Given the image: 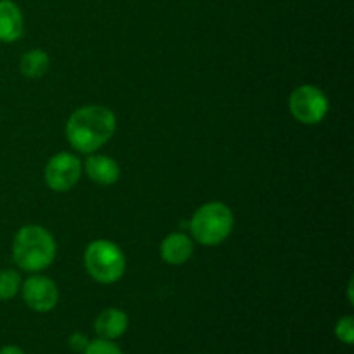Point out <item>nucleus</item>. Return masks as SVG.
Wrapping results in <instances>:
<instances>
[{
  "instance_id": "12",
  "label": "nucleus",
  "mask_w": 354,
  "mask_h": 354,
  "mask_svg": "<svg viewBox=\"0 0 354 354\" xmlns=\"http://www.w3.org/2000/svg\"><path fill=\"white\" fill-rule=\"evenodd\" d=\"M48 68H50V57L41 48H31L26 54H23L19 61L21 75L30 80H38L45 76Z\"/></svg>"
},
{
  "instance_id": "10",
  "label": "nucleus",
  "mask_w": 354,
  "mask_h": 354,
  "mask_svg": "<svg viewBox=\"0 0 354 354\" xmlns=\"http://www.w3.org/2000/svg\"><path fill=\"white\" fill-rule=\"evenodd\" d=\"M24 31V19L19 6L12 0H0V41L14 44Z\"/></svg>"
},
{
  "instance_id": "11",
  "label": "nucleus",
  "mask_w": 354,
  "mask_h": 354,
  "mask_svg": "<svg viewBox=\"0 0 354 354\" xmlns=\"http://www.w3.org/2000/svg\"><path fill=\"white\" fill-rule=\"evenodd\" d=\"M85 173L93 183L102 187L114 185L120 180V165L109 156L93 154L85 161Z\"/></svg>"
},
{
  "instance_id": "5",
  "label": "nucleus",
  "mask_w": 354,
  "mask_h": 354,
  "mask_svg": "<svg viewBox=\"0 0 354 354\" xmlns=\"http://www.w3.org/2000/svg\"><path fill=\"white\" fill-rule=\"evenodd\" d=\"M290 114L303 124H318L328 113V99L318 86L301 85L289 99Z\"/></svg>"
},
{
  "instance_id": "3",
  "label": "nucleus",
  "mask_w": 354,
  "mask_h": 354,
  "mask_svg": "<svg viewBox=\"0 0 354 354\" xmlns=\"http://www.w3.org/2000/svg\"><path fill=\"white\" fill-rule=\"evenodd\" d=\"M189 228L192 237L203 245L221 244L234 230V213L223 203H207L190 218Z\"/></svg>"
},
{
  "instance_id": "7",
  "label": "nucleus",
  "mask_w": 354,
  "mask_h": 354,
  "mask_svg": "<svg viewBox=\"0 0 354 354\" xmlns=\"http://www.w3.org/2000/svg\"><path fill=\"white\" fill-rule=\"evenodd\" d=\"M23 301L37 313H48L59 303V289L52 279L45 275H31L21 283Z\"/></svg>"
},
{
  "instance_id": "17",
  "label": "nucleus",
  "mask_w": 354,
  "mask_h": 354,
  "mask_svg": "<svg viewBox=\"0 0 354 354\" xmlns=\"http://www.w3.org/2000/svg\"><path fill=\"white\" fill-rule=\"evenodd\" d=\"M0 354H24V351L21 348H17V346H3L0 349Z\"/></svg>"
},
{
  "instance_id": "6",
  "label": "nucleus",
  "mask_w": 354,
  "mask_h": 354,
  "mask_svg": "<svg viewBox=\"0 0 354 354\" xmlns=\"http://www.w3.org/2000/svg\"><path fill=\"white\" fill-rule=\"evenodd\" d=\"M82 161L71 152H59L52 156L45 166V183L54 192H68L82 178Z\"/></svg>"
},
{
  "instance_id": "15",
  "label": "nucleus",
  "mask_w": 354,
  "mask_h": 354,
  "mask_svg": "<svg viewBox=\"0 0 354 354\" xmlns=\"http://www.w3.org/2000/svg\"><path fill=\"white\" fill-rule=\"evenodd\" d=\"M82 354H123V351L114 344V341L95 339V341L88 342V346Z\"/></svg>"
},
{
  "instance_id": "4",
  "label": "nucleus",
  "mask_w": 354,
  "mask_h": 354,
  "mask_svg": "<svg viewBox=\"0 0 354 354\" xmlns=\"http://www.w3.org/2000/svg\"><path fill=\"white\" fill-rule=\"evenodd\" d=\"M83 261H85L86 273L95 282L104 283V286L118 282L127 270L124 252L121 251L120 245L106 239H97L90 242L85 249Z\"/></svg>"
},
{
  "instance_id": "8",
  "label": "nucleus",
  "mask_w": 354,
  "mask_h": 354,
  "mask_svg": "<svg viewBox=\"0 0 354 354\" xmlns=\"http://www.w3.org/2000/svg\"><path fill=\"white\" fill-rule=\"evenodd\" d=\"M93 330L99 339L116 341L123 337L124 332L128 330V315L118 308H107L97 315L93 322Z\"/></svg>"
},
{
  "instance_id": "2",
  "label": "nucleus",
  "mask_w": 354,
  "mask_h": 354,
  "mask_svg": "<svg viewBox=\"0 0 354 354\" xmlns=\"http://www.w3.org/2000/svg\"><path fill=\"white\" fill-rule=\"evenodd\" d=\"M57 245L47 228L40 225H26L19 228L12 242L14 263L24 272L38 273L54 263Z\"/></svg>"
},
{
  "instance_id": "14",
  "label": "nucleus",
  "mask_w": 354,
  "mask_h": 354,
  "mask_svg": "<svg viewBox=\"0 0 354 354\" xmlns=\"http://www.w3.org/2000/svg\"><path fill=\"white\" fill-rule=\"evenodd\" d=\"M334 334L337 337V341H341L342 344L351 346L354 342V317L353 315H346V317L339 318L337 324H335Z\"/></svg>"
},
{
  "instance_id": "9",
  "label": "nucleus",
  "mask_w": 354,
  "mask_h": 354,
  "mask_svg": "<svg viewBox=\"0 0 354 354\" xmlns=\"http://www.w3.org/2000/svg\"><path fill=\"white\" fill-rule=\"evenodd\" d=\"M161 258L162 261L171 266L185 265L194 252V242L183 232H173L161 242Z\"/></svg>"
},
{
  "instance_id": "1",
  "label": "nucleus",
  "mask_w": 354,
  "mask_h": 354,
  "mask_svg": "<svg viewBox=\"0 0 354 354\" xmlns=\"http://www.w3.org/2000/svg\"><path fill=\"white\" fill-rule=\"evenodd\" d=\"M116 116L106 106L92 104L76 109L66 123V138L78 152L92 154L113 138Z\"/></svg>"
},
{
  "instance_id": "13",
  "label": "nucleus",
  "mask_w": 354,
  "mask_h": 354,
  "mask_svg": "<svg viewBox=\"0 0 354 354\" xmlns=\"http://www.w3.org/2000/svg\"><path fill=\"white\" fill-rule=\"evenodd\" d=\"M21 275L16 270H0V301H10L21 290Z\"/></svg>"
},
{
  "instance_id": "16",
  "label": "nucleus",
  "mask_w": 354,
  "mask_h": 354,
  "mask_svg": "<svg viewBox=\"0 0 354 354\" xmlns=\"http://www.w3.org/2000/svg\"><path fill=\"white\" fill-rule=\"evenodd\" d=\"M88 342L90 339L85 334H82V332H75L68 339V346L73 353H83L86 346H88Z\"/></svg>"
}]
</instances>
